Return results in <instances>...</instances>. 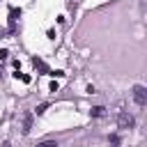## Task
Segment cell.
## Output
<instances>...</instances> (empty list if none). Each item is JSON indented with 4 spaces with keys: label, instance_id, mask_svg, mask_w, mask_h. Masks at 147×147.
<instances>
[{
    "label": "cell",
    "instance_id": "1",
    "mask_svg": "<svg viewBox=\"0 0 147 147\" xmlns=\"http://www.w3.org/2000/svg\"><path fill=\"white\" fill-rule=\"evenodd\" d=\"M133 101L138 103V106H145L147 103V90L142 87V85H133Z\"/></svg>",
    "mask_w": 147,
    "mask_h": 147
},
{
    "label": "cell",
    "instance_id": "2",
    "mask_svg": "<svg viewBox=\"0 0 147 147\" xmlns=\"http://www.w3.org/2000/svg\"><path fill=\"white\" fill-rule=\"evenodd\" d=\"M133 124H136V119H133L129 113H119V115H117V126H119V129H133Z\"/></svg>",
    "mask_w": 147,
    "mask_h": 147
},
{
    "label": "cell",
    "instance_id": "3",
    "mask_svg": "<svg viewBox=\"0 0 147 147\" xmlns=\"http://www.w3.org/2000/svg\"><path fill=\"white\" fill-rule=\"evenodd\" d=\"M21 18V9H16V7H11L9 9V32H14V23Z\"/></svg>",
    "mask_w": 147,
    "mask_h": 147
},
{
    "label": "cell",
    "instance_id": "4",
    "mask_svg": "<svg viewBox=\"0 0 147 147\" xmlns=\"http://www.w3.org/2000/svg\"><path fill=\"white\" fill-rule=\"evenodd\" d=\"M30 129H32V113H25L23 115V133H30Z\"/></svg>",
    "mask_w": 147,
    "mask_h": 147
},
{
    "label": "cell",
    "instance_id": "5",
    "mask_svg": "<svg viewBox=\"0 0 147 147\" xmlns=\"http://www.w3.org/2000/svg\"><path fill=\"white\" fill-rule=\"evenodd\" d=\"M90 115H92V117H103V115H106V108H103V106H94V108L90 110Z\"/></svg>",
    "mask_w": 147,
    "mask_h": 147
},
{
    "label": "cell",
    "instance_id": "6",
    "mask_svg": "<svg viewBox=\"0 0 147 147\" xmlns=\"http://www.w3.org/2000/svg\"><path fill=\"white\" fill-rule=\"evenodd\" d=\"M46 110H48V103H39V106H37V110H34V113H37V115H44V113H46Z\"/></svg>",
    "mask_w": 147,
    "mask_h": 147
},
{
    "label": "cell",
    "instance_id": "7",
    "mask_svg": "<svg viewBox=\"0 0 147 147\" xmlns=\"http://www.w3.org/2000/svg\"><path fill=\"white\" fill-rule=\"evenodd\" d=\"M7 55H9V51H7V48H0V62L7 60Z\"/></svg>",
    "mask_w": 147,
    "mask_h": 147
},
{
    "label": "cell",
    "instance_id": "8",
    "mask_svg": "<svg viewBox=\"0 0 147 147\" xmlns=\"http://www.w3.org/2000/svg\"><path fill=\"white\" fill-rule=\"evenodd\" d=\"M110 145H115V147H117V145H119V138H117V136H110Z\"/></svg>",
    "mask_w": 147,
    "mask_h": 147
},
{
    "label": "cell",
    "instance_id": "9",
    "mask_svg": "<svg viewBox=\"0 0 147 147\" xmlns=\"http://www.w3.org/2000/svg\"><path fill=\"white\" fill-rule=\"evenodd\" d=\"M44 147H57V142H53V140H46V142H41Z\"/></svg>",
    "mask_w": 147,
    "mask_h": 147
},
{
    "label": "cell",
    "instance_id": "10",
    "mask_svg": "<svg viewBox=\"0 0 147 147\" xmlns=\"http://www.w3.org/2000/svg\"><path fill=\"white\" fill-rule=\"evenodd\" d=\"M48 74H51V76H57V78H62V76H64V71H48Z\"/></svg>",
    "mask_w": 147,
    "mask_h": 147
},
{
    "label": "cell",
    "instance_id": "11",
    "mask_svg": "<svg viewBox=\"0 0 147 147\" xmlns=\"http://www.w3.org/2000/svg\"><path fill=\"white\" fill-rule=\"evenodd\" d=\"M57 87H60L57 83H51V85H48V90H51V92H57Z\"/></svg>",
    "mask_w": 147,
    "mask_h": 147
},
{
    "label": "cell",
    "instance_id": "12",
    "mask_svg": "<svg viewBox=\"0 0 147 147\" xmlns=\"http://www.w3.org/2000/svg\"><path fill=\"white\" fill-rule=\"evenodd\" d=\"M2 147H11V145H9V142H5V145H2Z\"/></svg>",
    "mask_w": 147,
    "mask_h": 147
},
{
    "label": "cell",
    "instance_id": "13",
    "mask_svg": "<svg viewBox=\"0 0 147 147\" xmlns=\"http://www.w3.org/2000/svg\"><path fill=\"white\" fill-rule=\"evenodd\" d=\"M37 147H44V145H37Z\"/></svg>",
    "mask_w": 147,
    "mask_h": 147
},
{
    "label": "cell",
    "instance_id": "14",
    "mask_svg": "<svg viewBox=\"0 0 147 147\" xmlns=\"http://www.w3.org/2000/svg\"><path fill=\"white\" fill-rule=\"evenodd\" d=\"M0 37H2V32H0Z\"/></svg>",
    "mask_w": 147,
    "mask_h": 147
}]
</instances>
